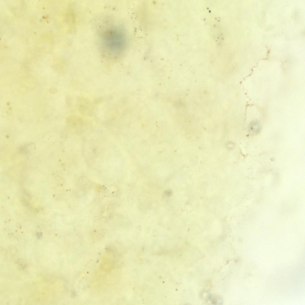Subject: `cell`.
I'll return each instance as SVG.
<instances>
[{
    "label": "cell",
    "instance_id": "1",
    "mask_svg": "<svg viewBox=\"0 0 305 305\" xmlns=\"http://www.w3.org/2000/svg\"><path fill=\"white\" fill-rule=\"evenodd\" d=\"M99 33L100 47L105 55L117 58L125 52L129 45V38L121 26L114 24L105 26Z\"/></svg>",
    "mask_w": 305,
    "mask_h": 305
},
{
    "label": "cell",
    "instance_id": "2",
    "mask_svg": "<svg viewBox=\"0 0 305 305\" xmlns=\"http://www.w3.org/2000/svg\"><path fill=\"white\" fill-rule=\"evenodd\" d=\"M252 124L250 127L249 131L253 134H257L259 130V127L258 124L255 123Z\"/></svg>",
    "mask_w": 305,
    "mask_h": 305
}]
</instances>
